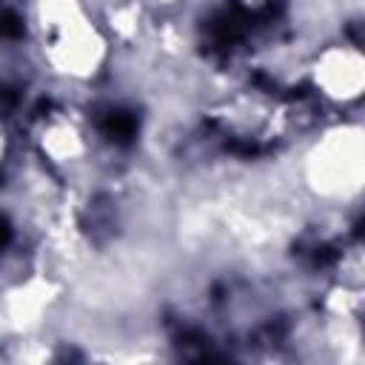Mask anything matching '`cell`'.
<instances>
[{
  "label": "cell",
  "mask_w": 365,
  "mask_h": 365,
  "mask_svg": "<svg viewBox=\"0 0 365 365\" xmlns=\"http://www.w3.org/2000/svg\"><path fill=\"white\" fill-rule=\"evenodd\" d=\"M6 237H9V228H6V222H3V220H0V245H3V242H6Z\"/></svg>",
  "instance_id": "cell-1"
}]
</instances>
